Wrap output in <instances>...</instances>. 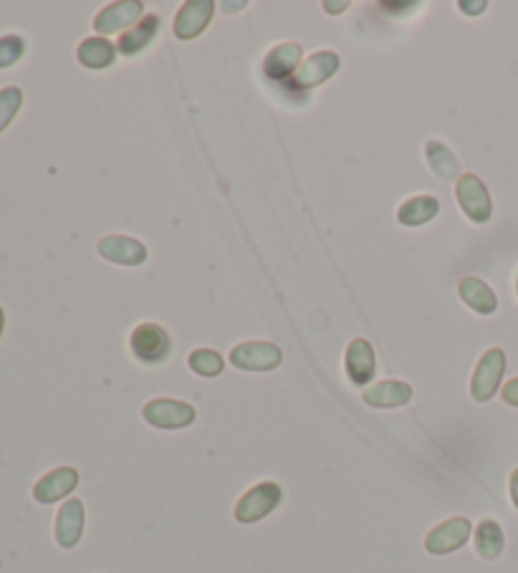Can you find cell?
I'll return each mask as SVG.
<instances>
[{"mask_svg": "<svg viewBox=\"0 0 518 573\" xmlns=\"http://www.w3.org/2000/svg\"><path fill=\"white\" fill-rule=\"evenodd\" d=\"M187 367L193 369L195 374H200V377H220V372H223L225 361L223 356L218 354V351L213 349H195L193 354L187 356Z\"/></svg>", "mask_w": 518, "mask_h": 573, "instance_id": "cell-23", "label": "cell"}, {"mask_svg": "<svg viewBox=\"0 0 518 573\" xmlns=\"http://www.w3.org/2000/svg\"><path fill=\"white\" fill-rule=\"evenodd\" d=\"M142 13H145V6L139 0H119V3H112L94 18V31L102 33V36L122 31L127 33L129 28L142 21Z\"/></svg>", "mask_w": 518, "mask_h": 573, "instance_id": "cell-9", "label": "cell"}, {"mask_svg": "<svg viewBox=\"0 0 518 573\" xmlns=\"http://www.w3.org/2000/svg\"><path fill=\"white\" fill-rule=\"evenodd\" d=\"M79 485V470L74 467H56L49 475H43L36 485H33V498L41 505L59 503V500L69 498Z\"/></svg>", "mask_w": 518, "mask_h": 573, "instance_id": "cell-10", "label": "cell"}, {"mask_svg": "<svg viewBox=\"0 0 518 573\" xmlns=\"http://www.w3.org/2000/svg\"><path fill=\"white\" fill-rule=\"evenodd\" d=\"M301 59H304V48L299 43H281V46L271 48L266 59H263V74L271 81L286 84L299 71V66L304 64Z\"/></svg>", "mask_w": 518, "mask_h": 573, "instance_id": "cell-14", "label": "cell"}, {"mask_svg": "<svg viewBox=\"0 0 518 573\" xmlns=\"http://www.w3.org/2000/svg\"><path fill=\"white\" fill-rule=\"evenodd\" d=\"M160 28H162L160 16L150 13V16L142 18V21H139L137 26L129 28L127 33H122V36H119L117 51L122 56L142 54V51H147V48L152 46V41H155V38H157Z\"/></svg>", "mask_w": 518, "mask_h": 573, "instance_id": "cell-16", "label": "cell"}, {"mask_svg": "<svg viewBox=\"0 0 518 573\" xmlns=\"http://www.w3.org/2000/svg\"><path fill=\"white\" fill-rule=\"evenodd\" d=\"M324 8L332 13V16H339V13H344L349 8V0H342V3H332V0H326Z\"/></svg>", "mask_w": 518, "mask_h": 573, "instance_id": "cell-28", "label": "cell"}, {"mask_svg": "<svg viewBox=\"0 0 518 573\" xmlns=\"http://www.w3.org/2000/svg\"><path fill=\"white\" fill-rule=\"evenodd\" d=\"M213 13V0H187L175 16V36L180 38V41H193V38H198L200 33L208 28V23L213 21Z\"/></svg>", "mask_w": 518, "mask_h": 573, "instance_id": "cell-11", "label": "cell"}, {"mask_svg": "<svg viewBox=\"0 0 518 573\" xmlns=\"http://www.w3.org/2000/svg\"><path fill=\"white\" fill-rule=\"evenodd\" d=\"M339 66H342V61H339V56L334 54V51H319V54L309 56L286 84H291L294 89L301 91L316 89V86L326 84V81L332 79L339 71Z\"/></svg>", "mask_w": 518, "mask_h": 573, "instance_id": "cell-8", "label": "cell"}, {"mask_svg": "<svg viewBox=\"0 0 518 573\" xmlns=\"http://www.w3.org/2000/svg\"><path fill=\"white\" fill-rule=\"evenodd\" d=\"M458 293L460 298H463L465 303H468L476 314L481 316H491L496 314L498 308V296L493 293V288L488 286V283H483L481 278H463L458 286Z\"/></svg>", "mask_w": 518, "mask_h": 573, "instance_id": "cell-20", "label": "cell"}, {"mask_svg": "<svg viewBox=\"0 0 518 573\" xmlns=\"http://www.w3.org/2000/svg\"><path fill=\"white\" fill-rule=\"evenodd\" d=\"M3 329H6V311L0 306V336H3Z\"/></svg>", "mask_w": 518, "mask_h": 573, "instance_id": "cell-31", "label": "cell"}, {"mask_svg": "<svg viewBox=\"0 0 518 573\" xmlns=\"http://www.w3.org/2000/svg\"><path fill=\"white\" fill-rule=\"evenodd\" d=\"M470 536H473L470 520L458 515V518L445 520V523H440V526H435L433 531L428 533V538H425V551L433 553V556H448V553L463 548L465 543L470 541Z\"/></svg>", "mask_w": 518, "mask_h": 573, "instance_id": "cell-7", "label": "cell"}, {"mask_svg": "<svg viewBox=\"0 0 518 573\" xmlns=\"http://www.w3.org/2000/svg\"><path fill=\"white\" fill-rule=\"evenodd\" d=\"M97 250L104 260L117 263V266H142L150 255L145 243H139L129 235H107V238L99 240Z\"/></svg>", "mask_w": 518, "mask_h": 573, "instance_id": "cell-13", "label": "cell"}, {"mask_svg": "<svg viewBox=\"0 0 518 573\" xmlns=\"http://www.w3.org/2000/svg\"><path fill=\"white\" fill-rule=\"evenodd\" d=\"M129 349H132L134 359L142 364H162L170 356L172 341L162 326L139 324L129 336Z\"/></svg>", "mask_w": 518, "mask_h": 573, "instance_id": "cell-5", "label": "cell"}, {"mask_svg": "<svg viewBox=\"0 0 518 573\" xmlns=\"http://www.w3.org/2000/svg\"><path fill=\"white\" fill-rule=\"evenodd\" d=\"M412 399V387L407 382H397V379H385V382H377L364 392V402L369 407L377 409H392L402 407Z\"/></svg>", "mask_w": 518, "mask_h": 573, "instance_id": "cell-18", "label": "cell"}, {"mask_svg": "<svg viewBox=\"0 0 518 573\" xmlns=\"http://www.w3.org/2000/svg\"><path fill=\"white\" fill-rule=\"evenodd\" d=\"M142 417L145 422H150L157 430H185L195 422L198 412H195L193 404L180 402V399H152L142 409Z\"/></svg>", "mask_w": 518, "mask_h": 573, "instance_id": "cell-2", "label": "cell"}, {"mask_svg": "<svg viewBox=\"0 0 518 573\" xmlns=\"http://www.w3.org/2000/svg\"><path fill=\"white\" fill-rule=\"evenodd\" d=\"M26 54V41L16 33H8V36L0 38V71L11 69Z\"/></svg>", "mask_w": 518, "mask_h": 573, "instance_id": "cell-25", "label": "cell"}, {"mask_svg": "<svg viewBox=\"0 0 518 573\" xmlns=\"http://www.w3.org/2000/svg\"><path fill=\"white\" fill-rule=\"evenodd\" d=\"M508 490H511L513 505H516V508H518V470H513V473H511V480H508Z\"/></svg>", "mask_w": 518, "mask_h": 573, "instance_id": "cell-29", "label": "cell"}, {"mask_svg": "<svg viewBox=\"0 0 518 573\" xmlns=\"http://www.w3.org/2000/svg\"><path fill=\"white\" fill-rule=\"evenodd\" d=\"M503 399H506L511 407H518V377L511 379V382L503 387Z\"/></svg>", "mask_w": 518, "mask_h": 573, "instance_id": "cell-27", "label": "cell"}, {"mask_svg": "<svg viewBox=\"0 0 518 573\" xmlns=\"http://www.w3.org/2000/svg\"><path fill=\"white\" fill-rule=\"evenodd\" d=\"M476 538V551L478 556L486 558V561H496L503 553V546H506V536H503V528L498 526L496 520H481L473 533Z\"/></svg>", "mask_w": 518, "mask_h": 573, "instance_id": "cell-22", "label": "cell"}, {"mask_svg": "<svg viewBox=\"0 0 518 573\" xmlns=\"http://www.w3.org/2000/svg\"><path fill=\"white\" fill-rule=\"evenodd\" d=\"M516 293H518V278H516Z\"/></svg>", "mask_w": 518, "mask_h": 573, "instance_id": "cell-32", "label": "cell"}, {"mask_svg": "<svg viewBox=\"0 0 518 573\" xmlns=\"http://www.w3.org/2000/svg\"><path fill=\"white\" fill-rule=\"evenodd\" d=\"M458 8L465 13V16H481V13L488 8V3L486 0H476V3H470V0H460Z\"/></svg>", "mask_w": 518, "mask_h": 573, "instance_id": "cell-26", "label": "cell"}, {"mask_svg": "<svg viewBox=\"0 0 518 573\" xmlns=\"http://www.w3.org/2000/svg\"><path fill=\"white\" fill-rule=\"evenodd\" d=\"M117 54H119L117 46L104 36L86 38V41H81L79 48H76V59H79V64L91 71L109 69V66L117 61Z\"/></svg>", "mask_w": 518, "mask_h": 573, "instance_id": "cell-17", "label": "cell"}, {"mask_svg": "<svg viewBox=\"0 0 518 573\" xmlns=\"http://www.w3.org/2000/svg\"><path fill=\"white\" fill-rule=\"evenodd\" d=\"M440 213V202L433 195H417L397 207V223L405 228H420Z\"/></svg>", "mask_w": 518, "mask_h": 573, "instance_id": "cell-19", "label": "cell"}, {"mask_svg": "<svg viewBox=\"0 0 518 573\" xmlns=\"http://www.w3.org/2000/svg\"><path fill=\"white\" fill-rule=\"evenodd\" d=\"M425 157H428L430 170H433L443 182L460 180V165H458V160H455V154L450 152L448 144L433 139V142L425 144Z\"/></svg>", "mask_w": 518, "mask_h": 573, "instance_id": "cell-21", "label": "cell"}, {"mask_svg": "<svg viewBox=\"0 0 518 573\" xmlns=\"http://www.w3.org/2000/svg\"><path fill=\"white\" fill-rule=\"evenodd\" d=\"M23 107V91L18 86H6L0 89V134L13 124L16 114Z\"/></svg>", "mask_w": 518, "mask_h": 573, "instance_id": "cell-24", "label": "cell"}, {"mask_svg": "<svg viewBox=\"0 0 518 573\" xmlns=\"http://www.w3.org/2000/svg\"><path fill=\"white\" fill-rule=\"evenodd\" d=\"M281 361H284V351L271 341H246L230 351V364L243 372H273L281 367Z\"/></svg>", "mask_w": 518, "mask_h": 573, "instance_id": "cell-4", "label": "cell"}, {"mask_svg": "<svg viewBox=\"0 0 518 573\" xmlns=\"http://www.w3.org/2000/svg\"><path fill=\"white\" fill-rule=\"evenodd\" d=\"M455 197H458L460 210H463L468 220H473V223L478 225L491 220V195H488V187L483 185L478 175H470V172L460 175V180L455 182Z\"/></svg>", "mask_w": 518, "mask_h": 573, "instance_id": "cell-3", "label": "cell"}, {"mask_svg": "<svg viewBox=\"0 0 518 573\" xmlns=\"http://www.w3.org/2000/svg\"><path fill=\"white\" fill-rule=\"evenodd\" d=\"M84 503L79 498H69L64 505L59 508V515H56V543L61 548H74L79 546L81 536H84Z\"/></svg>", "mask_w": 518, "mask_h": 573, "instance_id": "cell-15", "label": "cell"}, {"mask_svg": "<svg viewBox=\"0 0 518 573\" xmlns=\"http://www.w3.org/2000/svg\"><path fill=\"white\" fill-rule=\"evenodd\" d=\"M281 500H284V490H281L278 483L266 480V483L253 485V488L235 503V520H238V523H246V526L248 523H258V520L268 518V515L281 505Z\"/></svg>", "mask_w": 518, "mask_h": 573, "instance_id": "cell-1", "label": "cell"}, {"mask_svg": "<svg viewBox=\"0 0 518 573\" xmlns=\"http://www.w3.org/2000/svg\"><path fill=\"white\" fill-rule=\"evenodd\" d=\"M344 369L354 387H367L377 374V356H374L372 344L367 339H354L347 346V356H344Z\"/></svg>", "mask_w": 518, "mask_h": 573, "instance_id": "cell-12", "label": "cell"}, {"mask_svg": "<svg viewBox=\"0 0 518 573\" xmlns=\"http://www.w3.org/2000/svg\"><path fill=\"white\" fill-rule=\"evenodd\" d=\"M503 372H506V354L503 349H488L478 361L473 379H470V394L476 402H488L496 397L498 387H501Z\"/></svg>", "mask_w": 518, "mask_h": 573, "instance_id": "cell-6", "label": "cell"}, {"mask_svg": "<svg viewBox=\"0 0 518 573\" xmlns=\"http://www.w3.org/2000/svg\"><path fill=\"white\" fill-rule=\"evenodd\" d=\"M246 8V3H223V11H243Z\"/></svg>", "mask_w": 518, "mask_h": 573, "instance_id": "cell-30", "label": "cell"}]
</instances>
